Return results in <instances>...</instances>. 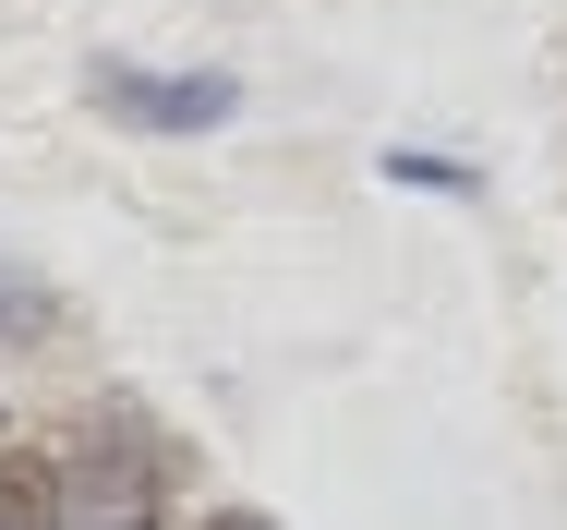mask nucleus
<instances>
[{
  "instance_id": "nucleus-2",
  "label": "nucleus",
  "mask_w": 567,
  "mask_h": 530,
  "mask_svg": "<svg viewBox=\"0 0 567 530\" xmlns=\"http://www.w3.org/2000/svg\"><path fill=\"white\" fill-rule=\"evenodd\" d=\"M85 85H97V108L133 121V133H218V121H241V85H229V73H145V61H97Z\"/></svg>"
},
{
  "instance_id": "nucleus-1",
  "label": "nucleus",
  "mask_w": 567,
  "mask_h": 530,
  "mask_svg": "<svg viewBox=\"0 0 567 530\" xmlns=\"http://www.w3.org/2000/svg\"><path fill=\"white\" fill-rule=\"evenodd\" d=\"M61 530H169V446L145 411H85L61 458Z\"/></svg>"
},
{
  "instance_id": "nucleus-3",
  "label": "nucleus",
  "mask_w": 567,
  "mask_h": 530,
  "mask_svg": "<svg viewBox=\"0 0 567 530\" xmlns=\"http://www.w3.org/2000/svg\"><path fill=\"white\" fill-rule=\"evenodd\" d=\"M0 530H61V458L0 446Z\"/></svg>"
},
{
  "instance_id": "nucleus-4",
  "label": "nucleus",
  "mask_w": 567,
  "mask_h": 530,
  "mask_svg": "<svg viewBox=\"0 0 567 530\" xmlns=\"http://www.w3.org/2000/svg\"><path fill=\"white\" fill-rule=\"evenodd\" d=\"M206 530H278V519H254V507H218V519H206Z\"/></svg>"
}]
</instances>
